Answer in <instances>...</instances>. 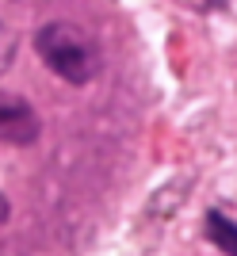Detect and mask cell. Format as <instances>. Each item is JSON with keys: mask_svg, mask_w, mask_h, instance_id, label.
Listing matches in <instances>:
<instances>
[{"mask_svg": "<svg viewBox=\"0 0 237 256\" xmlns=\"http://www.w3.org/2000/svg\"><path fill=\"white\" fill-rule=\"evenodd\" d=\"M34 50L46 62V69L69 84H88L100 73V46L76 23H46L34 34Z\"/></svg>", "mask_w": 237, "mask_h": 256, "instance_id": "6da1fadb", "label": "cell"}, {"mask_svg": "<svg viewBox=\"0 0 237 256\" xmlns=\"http://www.w3.org/2000/svg\"><path fill=\"white\" fill-rule=\"evenodd\" d=\"M38 115H34V107L20 96H8V92H0V142H8V146H31L38 138Z\"/></svg>", "mask_w": 237, "mask_h": 256, "instance_id": "7a4b0ae2", "label": "cell"}, {"mask_svg": "<svg viewBox=\"0 0 237 256\" xmlns=\"http://www.w3.org/2000/svg\"><path fill=\"white\" fill-rule=\"evenodd\" d=\"M206 234H210V241H214L222 252H234L237 256V226L230 222L222 210H210V214H206Z\"/></svg>", "mask_w": 237, "mask_h": 256, "instance_id": "3957f363", "label": "cell"}, {"mask_svg": "<svg viewBox=\"0 0 237 256\" xmlns=\"http://www.w3.org/2000/svg\"><path fill=\"white\" fill-rule=\"evenodd\" d=\"M12 58H16V34H12L8 27L0 23V73L12 65Z\"/></svg>", "mask_w": 237, "mask_h": 256, "instance_id": "277c9868", "label": "cell"}, {"mask_svg": "<svg viewBox=\"0 0 237 256\" xmlns=\"http://www.w3.org/2000/svg\"><path fill=\"white\" fill-rule=\"evenodd\" d=\"M4 218H8V199L0 195V226H4Z\"/></svg>", "mask_w": 237, "mask_h": 256, "instance_id": "5b68a950", "label": "cell"}]
</instances>
